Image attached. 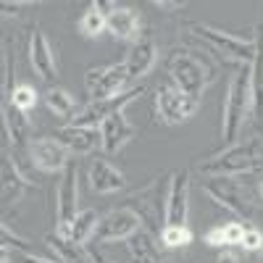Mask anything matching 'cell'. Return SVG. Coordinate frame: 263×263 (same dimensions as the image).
I'll list each match as a JSON object with an SVG mask.
<instances>
[{
  "instance_id": "obj_21",
  "label": "cell",
  "mask_w": 263,
  "mask_h": 263,
  "mask_svg": "<svg viewBox=\"0 0 263 263\" xmlns=\"http://www.w3.org/2000/svg\"><path fill=\"white\" fill-rule=\"evenodd\" d=\"M0 187H3V203L6 205L18 203L21 195H24L29 187L34 190V184L11 163V158H3V166H0Z\"/></svg>"
},
{
  "instance_id": "obj_17",
  "label": "cell",
  "mask_w": 263,
  "mask_h": 263,
  "mask_svg": "<svg viewBox=\"0 0 263 263\" xmlns=\"http://www.w3.org/2000/svg\"><path fill=\"white\" fill-rule=\"evenodd\" d=\"M55 137L69 147V153L74 156H92L98 150V145L103 147V137H100V129L98 126H77L69 124L55 132Z\"/></svg>"
},
{
  "instance_id": "obj_15",
  "label": "cell",
  "mask_w": 263,
  "mask_h": 263,
  "mask_svg": "<svg viewBox=\"0 0 263 263\" xmlns=\"http://www.w3.org/2000/svg\"><path fill=\"white\" fill-rule=\"evenodd\" d=\"M100 137H103V150L108 156H116V153L137 137V129L132 126L124 116V108L121 111H114L111 116H105L100 124Z\"/></svg>"
},
{
  "instance_id": "obj_2",
  "label": "cell",
  "mask_w": 263,
  "mask_h": 263,
  "mask_svg": "<svg viewBox=\"0 0 263 263\" xmlns=\"http://www.w3.org/2000/svg\"><path fill=\"white\" fill-rule=\"evenodd\" d=\"M263 168V140L250 137L242 142H234L224 153L200 163L203 177H242Z\"/></svg>"
},
{
  "instance_id": "obj_10",
  "label": "cell",
  "mask_w": 263,
  "mask_h": 263,
  "mask_svg": "<svg viewBox=\"0 0 263 263\" xmlns=\"http://www.w3.org/2000/svg\"><path fill=\"white\" fill-rule=\"evenodd\" d=\"M197 105H200V100L184 95L174 84H166L156 92V114L168 126H177V124H184L187 119H192Z\"/></svg>"
},
{
  "instance_id": "obj_14",
  "label": "cell",
  "mask_w": 263,
  "mask_h": 263,
  "mask_svg": "<svg viewBox=\"0 0 263 263\" xmlns=\"http://www.w3.org/2000/svg\"><path fill=\"white\" fill-rule=\"evenodd\" d=\"M87 187L95 195H111L124 190L126 179L108 158H90V163H87Z\"/></svg>"
},
{
  "instance_id": "obj_11",
  "label": "cell",
  "mask_w": 263,
  "mask_h": 263,
  "mask_svg": "<svg viewBox=\"0 0 263 263\" xmlns=\"http://www.w3.org/2000/svg\"><path fill=\"white\" fill-rule=\"evenodd\" d=\"M29 153H32V163L45 174L63 171L71 161L69 147H66L58 137H34L32 145H29Z\"/></svg>"
},
{
  "instance_id": "obj_13",
  "label": "cell",
  "mask_w": 263,
  "mask_h": 263,
  "mask_svg": "<svg viewBox=\"0 0 263 263\" xmlns=\"http://www.w3.org/2000/svg\"><path fill=\"white\" fill-rule=\"evenodd\" d=\"M142 95V87H135V90H126V92H121L119 98H114V100H90L82 111L74 116V124L77 126H98L100 129V124H103V119L105 116H111L114 111H121V108H126L132 100H137Z\"/></svg>"
},
{
  "instance_id": "obj_6",
  "label": "cell",
  "mask_w": 263,
  "mask_h": 263,
  "mask_svg": "<svg viewBox=\"0 0 263 263\" xmlns=\"http://www.w3.org/2000/svg\"><path fill=\"white\" fill-rule=\"evenodd\" d=\"M168 187H171V174L163 179H153L147 187L137 190L132 197V208H135L142 218V224H147L153 232H158L166 227V200H168Z\"/></svg>"
},
{
  "instance_id": "obj_25",
  "label": "cell",
  "mask_w": 263,
  "mask_h": 263,
  "mask_svg": "<svg viewBox=\"0 0 263 263\" xmlns=\"http://www.w3.org/2000/svg\"><path fill=\"white\" fill-rule=\"evenodd\" d=\"M45 105H48V111L58 119H69L79 108L77 98L69 90H63V87H50V90L45 92Z\"/></svg>"
},
{
  "instance_id": "obj_38",
  "label": "cell",
  "mask_w": 263,
  "mask_h": 263,
  "mask_svg": "<svg viewBox=\"0 0 263 263\" xmlns=\"http://www.w3.org/2000/svg\"><path fill=\"white\" fill-rule=\"evenodd\" d=\"M260 197H263V182H260Z\"/></svg>"
},
{
  "instance_id": "obj_31",
  "label": "cell",
  "mask_w": 263,
  "mask_h": 263,
  "mask_svg": "<svg viewBox=\"0 0 263 263\" xmlns=\"http://www.w3.org/2000/svg\"><path fill=\"white\" fill-rule=\"evenodd\" d=\"M0 234H3V248H6V250H8V248H18L21 253H32V245H29V242H24L21 237H16V234L8 229V224L0 227Z\"/></svg>"
},
{
  "instance_id": "obj_12",
  "label": "cell",
  "mask_w": 263,
  "mask_h": 263,
  "mask_svg": "<svg viewBox=\"0 0 263 263\" xmlns=\"http://www.w3.org/2000/svg\"><path fill=\"white\" fill-rule=\"evenodd\" d=\"M190 213V171H171V187L166 200V227H187Z\"/></svg>"
},
{
  "instance_id": "obj_7",
  "label": "cell",
  "mask_w": 263,
  "mask_h": 263,
  "mask_svg": "<svg viewBox=\"0 0 263 263\" xmlns=\"http://www.w3.org/2000/svg\"><path fill=\"white\" fill-rule=\"evenodd\" d=\"M77 192H79V168L74 161H69V166L63 168V177L58 184V203H55V234L69 237L71 234V224L79 216V203H77Z\"/></svg>"
},
{
  "instance_id": "obj_19",
  "label": "cell",
  "mask_w": 263,
  "mask_h": 263,
  "mask_svg": "<svg viewBox=\"0 0 263 263\" xmlns=\"http://www.w3.org/2000/svg\"><path fill=\"white\" fill-rule=\"evenodd\" d=\"M156 58H158V48L150 37H140L135 45L129 48L126 58H124V66L129 71V79H137V77H145L153 66H156Z\"/></svg>"
},
{
  "instance_id": "obj_33",
  "label": "cell",
  "mask_w": 263,
  "mask_h": 263,
  "mask_svg": "<svg viewBox=\"0 0 263 263\" xmlns=\"http://www.w3.org/2000/svg\"><path fill=\"white\" fill-rule=\"evenodd\" d=\"M216 263H239V255L232 248H221L216 255Z\"/></svg>"
},
{
  "instance_id": "obj_8",
  "label": "cell",
  "mask_w": 263,
  "mask_h": 263,
  "mask_svg": "<svg viewBox=\"0 0 263 263\" xmlns=\"http://www.w3.org/2000/svg\"><path fill=\"white\" fill-rule=\"evenodd\" d=\"M129 79V71L124 63H108V66H95L84 74V87L90 100H114L121 95L124 84Z\"/></svg>"
},
{
  "instance_id": "obj_23",
  "label": "cell",
  "mask_w": 263,
  "mask_h": 263,
  "mask_svg": "<svg viewBox=\"0 0 263 263\" xmlns=\"http://www.w3.org/2000/svg\"><path fill=\"white\" fill-rule=\"evenodd\" d=\"M108 3H92L82 16H79V32L87 37V40H95L100 37L103 32H108Z\"/></svg>"
},
{
  "instance_id": "obj_3",
  "label": "cell",
  "mask_w": 263,
  "mask_h": 263,
  "mask_svg": "<svg viewBox=\"0 0 263 263\" xmlns=\"http://www.w3.org/2000/svg\"><path fill=\"white\" fill-rule=\"evenodd\" d=\"M168 77L177 90L200 100L216 74H213V66L195 50H177L168 58Z\"/></svg>"
},
{
  "instance_id": "obj_20",
  "label": "cell",
  "mask_w": 263,
  "mask_h": 263,
  "mask_svg": "<svg viewBox=\"0 0 263 263\" xmlns=\"http://www.w3.org/2000/svg\"><path fill=\"white\" fill-rule=\"evenodd\" d=\"M250 84H253V116L263 129V27L255 34V58L250 63Z\"/></svg>"
},
{
  "instance_id": "obj_18",
  "label": "cell",
  "mask_w": 263,
  "mask_h": 263,
  "mask_svg": "<svg viewBox=\"0 0 263 263\" xmlns=\"http://www.w3.org/2000/svg\"><path fill=\"white\" fill-rule=\"evenodd\" d=\"M140 29H142V18L135 8L129 6H111L108 8V32L119 42H135L140 40Z\"/></svg>"
},
{
  "instance_id": "obj_35",
  "label": "cell",
  "mask_w": 263,
  "mask_h": 263,
  "mask_svg": "<svg viewBox=\"0 0 263 263\" xmlns=\"http://www.w3.org/2000/svg\"><path fill=\"white\" fill-rule=\"evenodd\" d=\"M24 6H29V3H0V8H3V16H16L18 13V8H24Z\"/></svg>"
},
{
  "instance_id": "obj_26",
  "label": "cell",
  "mask_w": 263,
  "mask_h": 263,
  "mask_svg": "<svg viewBox=\"0 0 263 263\" xmlns=\"http://www.w3.org/2000/svg\"><path fill=\"white\" fill-rule=\"evenodd\" d=\"M98 224H100V216H98L92 208L79 211V216L74 218V224H71V234H69V239H74L77 245H87V242H90V239L95 237Z\"/></svg>"
},
{
  "instance_id": "obj_28",
  "label": "cell",
  "mask_w": 263,
  "mask_h": 263,
  "mask_svg": "<svg viewBox=\"0 0 263 263\" xmlns=\"http://www.w3.org/2000/svg\"><path fill=\"white\" fill-rule=\"evenodd\" d=\"M8 103L13 108H18V111L29 114V111H34V105H37V90H34L32 84H16L13 90H11Z\"/></svg>"
},
{
  "instance_id": "obj_5",
  "label": "cell",
  "mask_w": 263,
  "mask_h": 263,
  "mask_svg": "<svg viewBox=\"0 0 263 263\" xmlns=\"http://www.w3.org/2000/svg\"><path fill=\"white\" fill-rule=\"evenodd\" d=\"M203 192L211 197L213 203L232 211L239 218H245V221H250V218L255 216L253 195H250L248 184H242L237 177H208L203 182Z\"/></svg>"
},
{
  "instance_id": "obj_32",
  "label": "cell",
  "mask_w": 263,
  "mask_h": 263,
  "mask_svg": "<svg viewBox=\"0 0 263 263\" xmlns=\"http://www.w3.org/2000/svg\"><path fill=\"white\" fill-rule=\"evenodd\" d=\"M224 229H227V245H229V248H239V242H242V234H245V224L229 221V224H224Z\"/></svg>"
},
{
  "instance_id": "obj_16",
  "label": "cell",
  "mask_w": 263,
  "mask_h": 263,
  "mask_svg": "<svg viewBox=\"0 0 263 263\" xmlns=\"http://www.w3.org/2000/svg\"><path fill=\"white\" fill-rule=\"evenodd\" d=\"M29 66L42 82H53L58 74L53 45L40 29H32V37H29Z\"/></svg>"
},
{
  "instance_id": "obj_36",
  "label": "cell",
  "mask_w": 263,
  "mask_h": 263,
  "mask_svg": "<svg viewBox=\"0 0 263 263\" xmlns=\"http://www.w3.org/2000/svg\"><path fill=\"white\" fill-rule=\"evenodd\" d=\"M21 263H61V260H48V258H37L34 253H21Z\"/></svg>"
},
{
  "instance_id": "obj_24",
  "label": "cell",
  "mask_w": 263,
  "mask_h": 263,
  "mask_svg": "<svg viewBox=\"0 0 263 263\" xmlns=\"http://www.w3.org/2000/svg\"><path fill=\"white\" fill-rule=\"evenodd\" d=\"M45 242L55 253V260H61V263H84V258H87V245H77L74 239L61 237L55 232L45 234Z\"/></svg>"
},
{
  "instance_id": "obj_4",
  "label": "cell",
  "mask_w": 263,
  "mask_h": 263,
  "mask_svg": "<svg viewBox=\"0 0 263 263\" xmlns=\"http://www.w3.org/2000/svg\"><path fill=\"white\" fill-rule=\"evenodd\" d=\"M192 34L203 40L213 53H221L237 66H250L255 58V37H239L224 29H216L211 24H190Z\"/></svg>"
},
{
  "instance_id": "obj_29",
  "label": "cell",
  "mask_w": 263,
  "mask_h": 263,
  "mask_svg": "<svg viewBox=\"0 0 263 263\" xmlns=\"http://www.w3.org/2000/svg\"><path fill=\"white\" fill-rule=\"evenodd\" d=\"M245 253H260L263 250V232L258 227H245V234H242V242H239Z\"/></svg>"
},
{
  "instance_id": "obj_1",
  "label": "cell",
  "mask_w": 263,
  "mask_h": 263,
  "mask_svg": "<svg viewBox=\"0 0 263 263\" xmlns=\"http://www.w3.org/2000/svg\"><path fill=\"white\" fill-rule=\"evenodd\" d=\"M253 111V84H250V66H239L229 79V90L221 111V140L232 147L242 132L248 114Z\"/></svg>"
},
{
  "instance_id": "obj_27",
  "label": "cell",
  "mask_w": 263,
  "mask_h": 263,
  "mask_svg": "<svg viewBox=\"0 0 263 263\" xmlns=\"http://www.w3.org/2000/svg\"><path fill=\"white\" fill-rule=\"evenodd\" d=\"M158 237H161V245L168 250H182L195 239L190 227H163Z\"/></svg>"
},
{
  "instance_id": "obj_30",
  "label": "cell",
  "mask_w": 263,
  "mask_h": 263,
  "mask_svg": "<svg viewBox=\"0 0 263 263\" xmlns=\"http://www.w3.org/2000/svg\"><path fill=\"white\" fill-rule=\"evenodd\" d=\"M203 242H205L208 248H218V250H221V248H229V245H227V229H224L221 224H218V227H211V229L203 234Z\"/></svg>"
},
{
  "instance_id": "obj_22",
  "label": "cell",
  "mask_w": 263,
  "mask_h": 263,
  "mask_svg": "<svg viewBox=\"0 0 263 263\" xmlns=\"http://www.w3.org/2000/svg\"><path fill=\"white\" fill-rule=\"evenodd\" d=\"M126 250L132 255V263H166L163 253L153 242V234L145 229H140L137 234H132L126 239Z\"/></svg>"
},
{
  "instance_id": "obj_34",
  "label": "cell",
  "mask_w": 263,
  "mask_h": 263,
  "mask_svg": "<svg viewBox=\"0 0 263 263\" xmlns=\"http://www.w3.org/2000/svg\"><path fill=\"white\" fill-rule=\"evenodd\" d=\"M87 260H90V263H116L111 258H105L103 253H98L95 248H87Z\"/></svg>"
},
{
  "instance_id": "obj_9",
  "label": "cell",
  "mask_w": 263,
  "mask_h": 263,
  "mask_svg": "<svg viewBox=\"0 0 263 263\" xmlns=\"http://www.w3.org/2000/svg\"><path fill=\"white\" fill-rule=\"evenodd\" d=\"M140 229H142L140 213L132 205H121L100 216L92 242H121V239H129L132 234H137Z\"/></svg>"
},
{
  "instance_id": "obj_37",
  "label": "cell",
  "mask_w": 263,
  "mask_h": 263,
  "mask_svg": "<svg viewBox=\"0 0 263 263\" xmlns=\"http://www.w3.org/2000/svg\"><path fill=\"white\" fill-rule=\"evenodd\" d=\"M153 6H158V8H184V3H166V0H156Z\"/></svg>"
}]
</instances>
